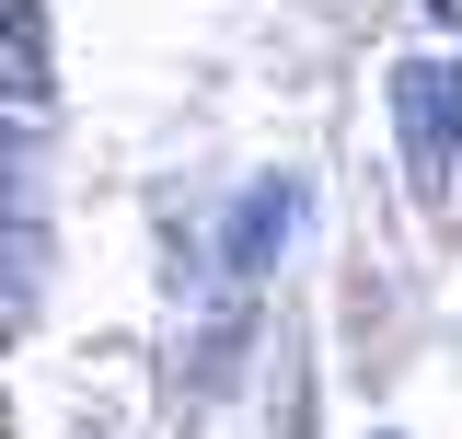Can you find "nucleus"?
<instances>
[{
	"label": "nucleus",
	"mask_w": 462,
	"mask_h": 439,
	"mask_svg": "<svg viewBox=\"0 0 462 439\" xmlns=\"http://www.w3.org/2000/svg\"><path fill=\"white\" fill-rule=\"evenodd\" d=\"M393 105H404L416 163L451 173V163H462V58H416V70H393Z\"/></svg>",
	"instance_id": "nucleus-1"
},
{
	"label": "nucleus",
	"mask_w": 462,
	"mask_h": 439,
	"mask_svg": "<svg viewBox=\"0 0 462 439\" xmlns=\"http://www.w3.org/2000/svg\"><path fill=\"white\" fill-rule=\"evenodd\" d=\"M289 231H300V185H289V173H266V185L231 209V243H220V255H231V277H254L266 255H289Z\"/></svg>",
	"instance_id": "nucleus-2"
},
{
	"label": "nucleus",
	"mask_w": 462,
	"mask_h": 439,
	"mask_svg": "<svg viewBox=\"0 0 462 439\" xmlns=\"http://www.w3.org/2000/svg\"><path fill=\"white\" fill-rule=\"evenodd\" d=\"M12 127H23V151L47 139V23H35V0H12Z\"/></svg>",
	"instance_id": "nucleus-3"
}]
</instances>
